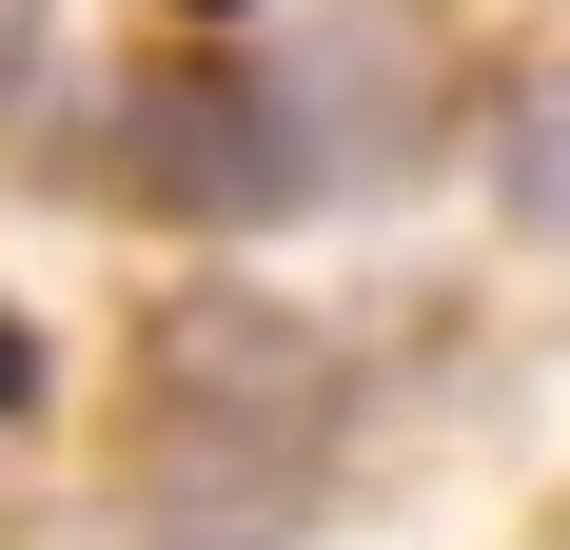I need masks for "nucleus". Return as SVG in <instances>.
Here are the masks:
<instances>
[{
	"label": "nucleus",
	"instance_id": "obj_3",
	"mask_svg": "<svg viewBox=\"0 0 570 550\" xmlns=\"http://www.w3.org/2000/svg\"><path fill=\"white\" fill-rule=\"evenodd\" d=\"M492 197H512V236H551L570 256V59H531L512 118H492Z\"/></svg>",
	"mask_w": 570,
	"mask_h": 550
},
{
	"label": "nucleus",
	"instance_id": "obj_4",
	"mask_svg": "<svg viewBox=\"0 0 570 550\" xmlns=\"http://www.w3.org/2000/svg\"><path fill=\"white\" fill-rule=\"evenodd\" d=\"M40 40H59V0H0V118H40Z\"/></svg>",
	"mask_w": 570,
	"mask_h": 550
},
{
	"label": "nucleus",
	"instance_id": "obj_7",
	"mask_svg": "<svg viewBox=\"0 0 570 550\" xmlns=\"http://www.w3.org/2000/svg\"><path fill=\"white\" fill-rule=\"evenodd\" d=\"M197 550H217V531H197Z\"/></svg>",
	"mask_w": 570,
	"mask_h": 550
},
{
	"label": "nucleus",
	"instance_id": "obj_1",
	"mask_svg": "<svg viewBox=\"0 0 570 550\" xmlns=\"http://www.w3.org/2000/svg\"><path fill=\"white\" fill-rule=\"evenodd\" d=\"M315 433H335V354L295 315H256V295H197V315H158V452L197 472H315Z\"/></svg>",
	"mask_w": 570,
	"mask_h": 550
},
{
	"label": "nucleus",
	"instance_id": "obj_2",
	"mask_svg": "<svg viewBox=\"0 0 570 550\" xmlns=\"http://www.w3.org/2000/svg\"><path fill=\"white\" fill-rule=\"evenodd\" d=\"M295 79H138V99H118V177H138V197H197V217H295V197H315V177H335V138H295Z\"/></svg>",
	"mask_w": 570,
	"mask_h": 550
},
{
	"label": "nucleus",
	"instance_id": "obj_6",
	"mask_svg": "<svg viewBox=\"0 0 570 550\" xmlns=\"http://www.w3.org/2000/svg\"><path fill=\"white\" fill-rule=\"evenodd\" d=\"M177 20H256V0H177Z\"/></svg>",
	"mask_w": 570,
	"mask_h": 550
},
{
	"label": "nucleus",
	"instance_id": "obj_5",
	"mask_svg": "<svg viewBox=\"0 0 570 550\" xmlns=\"http://www.w3.org/2000/svg\"><path fill=\"white\" fill-rule=\"evenodd\" d=\"M0 413H40V334H20V315H0Z\"/></svg>",
	"mask_w": 570,
	"mask_h": 550
}]
</instances>
